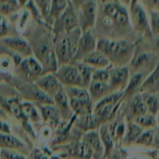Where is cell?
Masks as SVG:
<instances>
[{
    "label": "cell",
    "instance_id": "603a6c76",
    "mask_svg": "<svg viewBox=\"0 0 159 159\" xmlns=\"http://www.w3.org/2000/svg\"><path fill=\"white\" fill-rule=\"evenodd\" d=\"M93 154V151L92 148L84 141L76 145L72 151L73 155L80 159H90Z\"/></svg>",
    "mask_w": 159,
    "mask_h": 159
},
{
    "label": "cell",
    "instance_id": "9a60e30c",
    "mask_svg": "<svg viewBox=\"0 0 159 159\" xmlns=\"http://www.w3.org/2000/svg\"><path fill=\"white\" fill-rule=\"evenodd\" d=\"M83 62L93 68H97L99 70L107 68L110 65V60L106 55H104L100 51H93L87 55L83 59Z\"/></svg>",
    "mask_w": 159,
    "mask_h": 159
},
{
    "label": "cell",
    "instance_id": "52a82bcc",
    "mask_svg": "<svg viewBox=\"0 0 159 159\" xmlns=\"http://www.w3.org/2000/svg\"><path fill=\"white\" fill-rule=\"evenodd\" d=\"M96 48V41L94 35L92 33L91 30L84 31L81 34L78 43V48L76 54L73 60L83 59L87 55L95 51Z\"/></svg>",
    "mask_w": 159,
    "mask_h": 159
},
{
    "label": "cell",
    "instance_id": "c3c4849f",
    "mask_svg": "<svg viewBox=\"0 0 159 159\" xmlns=\"http://www.w3.org/2000/svg\"><path fill=\"white\" fill-rule=\"evenodd\" d=\"M2 80V78H1V76H0V80Z\"/></svg>",
    "mask_w": 159,
    "mask_h": 159
},
{
    "label": "cell",
    "instance_id": "e0dca14e",
    "mask_svg": "<svg viewBox=\"0 0 159 159\" xmlns=\"http://www.w3.org/2000/svg\"><path fill=\"white\" fill-rule=\"evenodd\" d=\"M159 87V63L150 76L141 84L140 90L145 93H152Z\"/></svg>",
    "mask_w": 159,
    "mask_h": 159
},
{
    "label": "cell",
    "instance_id": "5bb4252c",
    "mask_svg": "<svg viewBox=\"0 0 159 159\" xmlns=\"http://www.w3.org/2000/svg\"><path fill=\"white\" fill-rule=\"evenodd\" d=\"M54 103L59 109L61 115L64 118H68L71 115V106L67 91L63 87H61L58 91L54 96Z\"/></svg>",
    "mask_w": 159,
    "mask_h": 159
},
{
    "label": "cell",
    "instance_id": "d6a6232c",
    "mask_svg": "<svg viewBox=\"0 0 159 159\" xmlns=\"http://www.w3.org/2000/svg\"><path fill=\"white\" fill-rule=\"evenodd\" d=\"M110 72L107 70H98L93 73L92 81H97V82L108 83L110 82Z\"/></svg>",
    "mask_w": 159,
    "mask_h": 159
},
{
    "label": "cell",
    "instance_id": "f1b7e54d",
    "mask_svg": "<svg viewBox=\"0 0 159 159\" xmlns=\"http://www.w3.org/2000/svg\"><path fill=\"white\" fill-rule=\"evenodd\" d=\"M154 134H155V130H153L152 129H148L147 131L143 132L139 136V137L137 139L134 143L147 147L152 146L154 141Z\"/></svg>",
    "mask_w": 159,
    "mask_h": 159
},
{
    "label": "cell",
    "instance_id": "ac0fdd59",
    "mask_svg": "<svg viewBox=\"0 0 159 159\" xmlns=\"http://www.w3.org/2000/svg\"><path fill=\"white\" fill-rule=\"evenodd\" d=\"M84 142L92 148L93 152L96 153L99 156L102 155L103 152V147L99 138V132L96 131L88 132L84 137Z\"/></svg>",
    "mask_w": 159,
    "mask_h": 159
},
{
    "label": "cell",
    "instance_id": "cb8c5ba5",
    "mask_svg": "<svg viewBox=\"0 0 159 159\" xmlns=\"http://www.w3.org/2000/svg\"><path fill=\"white\" fill-rule=\"evenodd\" d=\"M52 105L53 104H48V105L42 106V115H43L45 120H48L49 122H54V123H57L61 112L57 107H54V106Z\"/></svg>",
    "mask_w": 159,
    "mask_h": 159
},
{
    "label": "cell",
    "instance_id": "484cf974",
    "mask_svg": "<svg viewBox=\"0 0 159 159\" xmlns=\"http://www.w3.org/2000/svg\"><path fill=\"white\" fill-rule=\"evenodd\" d=\"M77 67L79 69V72H80L81 76H82V81H83L84 87L89 85L92 81V76H93V67L86 65L84 62L82 64H79Z\"/></svg>",
    "mask_w": 159,
    "mask_h": 159
},
{
    "label": "cell",
    "instance_id": "ee69618b",
    "mask_svg": "<svg viewBox=\"0 0 159 159\" xmlns=\"http://www.w3.org/2000/svg\"><path fill=\"white\" fill-rule=\"evenodd\" d=\"M100 1L102 2H106V4H107V3L110 2H116L117 0H100Z\"/></svg>",
    "mask_w": 159,
    "mask_h": 159
},
{
    "label": "cell",
    "instance_id": "4fadbf2b",
    "mask_svg": "<svg viewBox=\"0 0 159 159\" xmlns=\"http://www.w3.org/2000/svg\"><path fill=\"white\" fill-rule=\"evenodd\" d=\"M3 42L9 48L20 55L29 56L31 54V47L27 42L20 37H11L5 38Z\"/></svg>",
    "mask_w": 159,
    "mask_h": 159
},
{
    "label": "cell",
    "instance_id": "6da1fadb",
    "mask_svg": "<svg viewBox=\"0 0 159 159\" xmlns=\"http://www.w3.org/2000/svg\"><path fill=\"white\" fill-rule=\"evenodd\" d=\"M80 27L69 33L61 34L54 41V52L57 64L63 65L73 60L76 54L79 38L81 37Z\"/></svg>",
    "mask_w": 159,
    "mask_h": 159
},
{
    "label": "cell",
    "instance_id": "8992f818",
    "mask_svg": "<svg viewBox=\"0 0 159 159\" xmlns=\"http://www.w3.org/2000/svg\"><path fill=\"white\" fill-rule=\"evenodd\" d=\"M123 97L122 93L115 92L111 95L106 96L99 101L95 108V116L99 120H104L107 118H110L112 112H115L116 109L117 102Z\"/></svg>",
    "mask_w": 159,
    "mask_h": 159
},
{
    "label": "cell",
    "instance_id": "681fc988",
    "mask_svg": "<svg viewBox=\"0 0 159 159\" xmlns=\"http://www.w3.org/2000/svg\"><path fill=\"white\" fill-rule=\"evenodd\" d=\"M158 155H159V152H158Z\"/></svg>",
    "mask_w": 159,
    "mask_h": 159
},
{
    "label": "cell",
    "instance_id": "30bf717a",
    "mask_svg": "<svg viewBox=\"0 0 159 159\" xmlns=\"http://www.w3.org/2000/svg\"><path fill=\"white\" fill-rule=\"evenodd\" d=\"M36 84L40 90L51 97H54L61 87L60 81L53 73H48L37 79Z\"/></svg>",
    "mask_w": 159,
    "mask_h": 159
},
{
    "label": "cell",
    "instance_id": "7bdbcfd3",
    "mask_svg": "<svg viewBox=\"0 0 159 159\" xmlns=\"http://www.w3.org/2000/svg\"><path fill=\"white\" fill-rule=\"evenodd\" d=\"M5 117H6V113H5L2 109L0 108V118H5Z\"/></svg>",
    "mask_w": 159,
    "mask_h": 159
},
{
    "label": "cell",
    "instance_id": "f6af8a7d",
    "mask_svg": "<svg viewBox=\"0 0 159 159\" xmlns=\"http://www.w3.org/2000/svg\"><path fill=\"white\" fill-rule=\"evenodd\" d=\"M8 0H0V4H2V3L6 2H7Z\"/></svg>",
    "mask_w": 159,
    "mask_h": 159
},
{
    "label": "cell",
    "instance_id": "b9f144b4",
    "mask_svg": "<svg viewBox=\"0 0 159 159\" xmlns=\"http://www.w3.org/2000/svg\"><path fill=\"white\" fill-rule=\"evenodd\" d=\"M16 1L18 2L19 4L21 5V6H23V5H25L26 3H27L30 0H16Z\"/></svg>",
    "mask_w": 159,
    "mask_h": 159
},
{
    "label": "cell",
    "instance_id": "7a4b0ae2",
    "mask_svg": "<svg viewBox=\"0 0 159 159\" xmlns=\"http://www.w3.org/2000/svg\"><path fill=\"white\" fill-rule=\"evenodd\" d=\"M99 51L107 56L109 60L123 64L130 60L134 51L132 44L127 41H113L102 38L96 43Z\"/></svg>",
    "mask_w": 159,
    "mask_h": 159
},
{
    "label": "cell",
    "instance_id": "83f0119b",
    "mask_svg": "<svg viewBox=\"0 0 159 159\" xmlns=\"http://www.w3.org/2000/svg\"><path fill=\"white\" fill-rule=\"evenodd\" d=\"M143 132V128L140 126L137 123H129L128 129H127V137H126V140H127L128 143L130 142H135L137 139L139 137Z\"/></svg>",
    "mask_w": 159,
    "mask_h": 159
},
{
    "label": "cell",
    "instance_id": "f35d334b",
    "mask_svg": "<svg viewBox=\"0 0 159 159\" xmlns=\"http://www.w3.org/2000/svg\"><path fill=\"white\" fill-rule=\"evenodd\" d=\"M155 147L159 148V128L157 130H155V134H154V141L153 145Z\"/></svg>",
    "mask_w": 159,
    "mask_h": 159
},
{
    "label": "cell",
    "instance_id": "60d3db41",
    "mask_svg": "<svg viewBox=\"0 0 159 159\" xmlns=\"http://www.w3.org/2000/svg\"><path fill=\"white\" fill-rule=\"evenodd\" d=\"M83 1L84 0H71L73 6L77 8V9H79V8L80 7V6L82 5V3L83 2Z\"/></svg>",
    "mask_w": 159,
    "mask_h": 159
},
{
    "label": "cell",
    "instance_id": "4dcf8cb0",
    "mask_svg": "<svg viewBox=\"0 0 159 159\" xmlns=\"http://www.w3.org/2000/svg\"><path fill=\"white\" fill-rule=\"evenodd\" d=\"M150 15V26L152 33L159 35V10L151 9L149 10Z\"/></svg>",
    "mask_w": 159,
    "mask_h": 159
},
{
    "label": "cell",
    "instance_id": "8d00e7d4",
    "mask_svg": "<svg viewBox=\"0 0 159 159\" xmlns=\"http://www.w3.org/2000/svg\"><path fill=\"white\" fill-rule=\"evenodd\" d=\"M7 31L8 26L6 19L4 18L2 15L0 14V37H3V36L6 35Z\"/></svg>",
    "mask_w": 159,
    "mask_h": 159
},
{
    "label": "cell",
    "instance_id": "d590c367",
    "mask_svg": "<svg viewBox=\"0 0 159 159\" xmlns=\"http://www.w3.org/2000/svg\"><path fill=\"white\" fill-rule=\"evenodd\" d=\"M150 59V55L148 53H142V54H140L135 58L134 59L132 62V64H133L135 68H138V67L141 66V65H144V63L148 62Z\"/></svg>",
    "mask_w": 159,
    "mask_h": 159
},
{
    "label": "cell",
    "instance_id": "9c48e42d",
    "mask_svg": "<svg viewBox=\"0 0 159 159\" xmlns=\"http://www.w3.org/2000/svg\"><path fill=\"white\" fill-rule=\"evenodd\" d=\"M103 11L118 26H125L129 23V15L127 9L117 2L107 3Z\"/></svg>",
    "mask_w": 159,
    "mask_h": 159
},
{
    "label": "cell",
    "instance_id": "4316f807",
    "mask_svg": "<svg viewBox=\"0 0 159 159\" xmlns=\"http://www.w3.org/2000/svg\"><path fill=\"white\" fill-rule=\"evenodd\" d=\"M132 111H133V114L136 117L148 113L147 108L144 104L142 96L138 95L135 97L132 103Z\"/></svg>",
    "mask_w": 159,
    "mask_h": 159
},
{
    "label": "cell",
    "instance_id": "277c9868",
    "mask_svg": "<svg viewBox=\"0 0 159 159\" xmlns=\"http://www.w3.org/2000/svg\"><path fill=\"white\" fill-rule=\"evenodd\" d=\"M79 9V27L82 32L89 31L94 25L97 12V0H84Z\"/></svg>",
    "mask_w": 159,
    "mask_h": 159
},
{
    "label": "cell",
    "instance_id": "3957f363",
    "mask_svg": "<svg viewBox=\"0 0 159 159\" xmlns=\"http://www.w3.org/2000/svg\"><path fill=\"white\" fill-rule=\"evenodd\" d=\"M54 30L57 35L69 33L79 27V17L74 9V6L68 4L63 13L55 20Z\"/></svg>",
    "mask_w": 159,
    "mask_h": 159
},
{
    "label": "cell",
    "instance_id": "836d02e7",
    "mask_svg": "<svg viewBox=\"0 0 159 159\" xmlns=\"http://www.w3.org/2000/svg\"><path fill=\"white\" fill-rule=\"evenodd\" d=\"M0 159H26L23 154L15 150L2 149L0 151Z\"/></svg>",
    "mask_w": 159,
    "mask_h": 159
},
{
    "label": "cell",
    "instance_id": "2e32d148",
    "mask_svg": "<svg viewBox=\"0 0 159 159\" xmlns=\"http://www.w3.org/2000/svg\"><path fill=\"white\" fill-rule=\"evenodd\" d=\"M110 91V84L108 83L91 81L89 84V95L92 100L100 101Z\"/></svg>",
    "mask_w": 159,
    "mask_h": 159
},
{
    "label": "cell",
    "instance_id": "d4e9b609",
    "mask_svg": "<svg viewBox=\"0 0 159 159\" xmlns=\"http://www.w3.org/2000/svg\"><path fill=\"white\" fill-rule=\"evenodd\" d=\"M136 123L142 128H153L158 123L155 115L151 113H146L144 115L136 117Z\"/></svg>",
    "mask_w": 159,
    "mask_h": 159
},
{
    "label": "cell",
    "instance_id": "44dd1931",
    "mask_svg": "<svg viewBox=\"0 0 159 159\" xmlns=\"http://www.w3.org/2000/svg\"><path fill=\"white\" fill-rule=\"evenodd\" d=\"M142 98L145 104L148 113L156 115L159 110V99L155 94L144 93Z\"/></svg>",
    "mask_w": 159,
    "mask_h": 159
},
{
    "label": "cell",
    "instance_id": "ab89813d",
    "mask_svg": "<svg viewBox=\"0 0 159 159\" xmlns=\"http://www.w3.org/2000/svg\"><path fill=\"white\" fill-rule=\"evenodd\" d=\"M0 132H2V133H9V127L6 123H0Z\"/></svg>",
    "mask_w": 159,
    "mask_h": 159
},
{
    "label": "cell",
    "instance_id": "74e56055",
    "mask_svg": "<svg viewBox=\"0 0 159 159\" xmlns=\"http://www.w3.org/2000/svg\"><path fill=\"white\" fill-rule=\"evenodd\" d=\"M143 2H144V5L148 8L149 10H151V9H155L156 8L158 0H143Z\"/></svg>",
    "mask_w": 159,
    "mask_h": 159
},
{
    "label": "cell",
    "instance_id": "ba28073f",
    "mask_svg": "<svg viewBox=\"0 0 159 159\" xmlns=\"http://www.w3.org/2000/svg\"><path fill=\"white\" fill-rule=\"evenodd\" d=\"M130 10H131L132 20L135 29L140 32L149 34H152L150 21L143 6L138 2L133 7L130 8Z\"/></svg>",
    "mask_w": 159,
    "mask_h": 159
},
{
    "label": "cell",
    "instance_id": "1f68e13d",
    "mask_svg": "<svg viewBox=\"0 0 159 159\" xmlns=\"http://www.w3.org/2000/svg\"><path fill=\"white\" fill-rule=\"evenodd\" d=\"M143 80V75L141 73H137L134 76H133L130 79L129 85L127 88L126 89V94L127 95L129 92H133L136 90L137 88H140L141 84H142Z\"/></svg>",
    "mask_w": 159,
    "mask_h": 159
},
{
    "label": "cell",
    "instance_id": "7dc6e473",
    "mask_svg": "<svg viewBox=\"0 0 159 159\" xmlns=\"http://www.w3.org/2000/svg\"><path fill=\"white\" fill-rule=\"evenodd\" d=\"M157 122H158V123H159V114H158V118H157Z\"/></svg>",
    "mask_w": 159,
    "mask_h": 159
},
{
    "label": "cell",
    "instance_id": "7c38bea8",
    "mask_svg": "<svg viewBox=\"0 0 159 159\" xmlns=\"http://www.w3.org/2000/svg\"><path fill=\"white\" fill-rule=\"evenodd\" d=\"M110 91L120 87H124L129 77V70L127 67H116L110 72Z\"/></svg>",
    "mask_w": 159,
    "mask_h": 159
},
{
    "label": "cell",
    "instance_id": "ffe728a7",
    "mask_svg": "<svg viewBox=\"0 0 159 159\" xmlns=\"http://www.w3.org/2000/svg\"><path fill=\"white\" fill-rule=\"evenodd\" d=\"M67 94H68L69 98H75V99L82 101V102L91 104L92 99L89 93L83 87H68V93Z\"/></svg>",
    "mask_w": 159,
    "mask_h": 159
},
{
    "label": "cell",
    "instance_id": "8fae6325",
    "mask_svg": "<svg viewBox=\"0 0 159 159\" xmlns=\"http://www.w3.org/2000/svg\"><path fill=\"white\" fill-rule=\"evenodd\" d=\"M20 70L26 77L35 78L43 74V67L35 59L28 57L20 63Z\"/></svg>",
    "mask_w": 159,
    "mask_h": 159
},
{
    "label": "cell",
    "instance_id": "f546056e",
    "mask_svg": "<svg viewBox=\"0 0 159 159\" xmlns=\"http://www.w3.org/2000/svg\"><path fill=\"white\" fill-rule=\"evenodd\" d=\"M51 2L52 0H34V2L38 9V11L40 12L42 17L46 20L49 18Z\"/></svg>",
    "mask_w": 159,
    "mask_h": 159
},
{
    "label": "cell",
    "instance_id": "bcb514c9",
    "mask_svg": "<svg viewBox=\"0 0 159 159\" xmlns=\"http://www.w3.org/2000/svg\"><path fill=\"white\" fill-rule=\"evenodd\" d=\"M130 1V0H123V2H126V3H128Z\"/></svg>",
    "mask_w": 159,
    "mask_h": 159
},
{
    "label": "cell",
    "instance_id": "7402d4cb",
    "mask_svg": "<svg viewBox=\"0 0 159 159\" xmlns=\"http://www.w3.org/2000/svg\"><path fill=\"white\" fill-rule=\"evenodd\" d=\"M68 0H52L49 19L57 20L68 6Z\"/></svg>",
    "mask_w": 159,
    "mask_h": 159
},
{
    "label": "cell",
    "instance_id": "5b68a950",
    "mask_svg": "<svg viewBox=\"0 0 159 159\" xmlns=\"http://www.w3.org/2000/svg\"><path fill=\"white\" fill-rule=\"evenodd\" d=\"M55 76L60 83L68 87H84L83 81L77 66L70 64L61 65L55 72Z\"/></svg>",
    "mask_w": 159,
    "mask_h": 159
},
{
    "label": "cell",
    "instance_id": "d6986e66",
    "mask_svg": "<svg viewBox=\"0 0 159 159\" xmlns=\"http://www.w3.org/2000/svg\"><path fill=\"white\" fill-rule=\"evenodd\" d=\"M23 146V142L16 137L8 133H0V147L2 149L16 150Z\"/></svg>",
    "mask_w": 159,
    "mask_h": 159
},
{
    "label": "cell",
    "instance_id": "e575fe53",
    "mask_svg": "<svg viewBox=\"0 0 159 159\" xmlns=\"http://www.w3.org/2000/svg\"><path fill=\"white\" fill-rule=\"evenodd\" d=\"M101 138H102V140L105 144L106 154H109L112 147H113V140H112L110 132H108L107 128L102 127L101 129Z\"/></svg>",
    "mask_w": 159,
    "mask_h": 159
}]
</instances>
